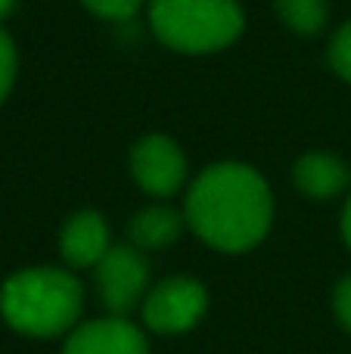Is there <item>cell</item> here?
Segmentation results:
<instances>
[{
	"mask_svg": "<svg viewBox=\"0 0 351 354\" xmlns=\"http://www.w3.org/2000/svg\"><path fill=\"white\" fill-rule=\"evenodd\" d=\"M187 227L218 252H246L265 239L274 199L265 177L240 162L205 168L184 205Z\"/></svg>",
	"mask_w": 351,
	"mask_h": 354,
	"instance_id": "cell-1",
	"label": "cell"
},
{
	"mask_svg": "<svg viewBox=\"0 0 351 354\" xmlns=\"http://www.w3.org/2000/svg\"><path fill=\"white\" fill-rule=\"evenodd\" d=\"M84 289L62 268H25L0 286V314L16 333L53 339L78 326Z\"/></svg>",
	"mask_w": 351,
	"mask_h": 354,
	"instance_id": "cell-2",
	"label": "cell"
},
{
	"mask_svg": "<svg viewBox=\"0 0 351 354\" xmlns=\"http://www.w3.org/2000/svg\"><path fill=\"white\" fill-rule=\"evenodd\" d=\"M149 25L178 53H215L243 35L236 0H149Z\"/></svg>",
	"mask_w": 351,
	"mask_h": 354,
	"instance_id": "cell-3",
	"label": "cell"
},
{
	"mask_svg": "<svg viewBox=\"0 0 351 354\" xmlns=\"http://www.w3.org/2000/svg\"><path fill=\"white\" fill-rule=\"evenodd\" d=\"M205 308H209V292L202 283H196L193 277H168V280L155 283L146 292L140 305L143 324L149 333L159 336H178L187 333L202 320Z\"/></svg>",
	"mask_w": 351,
	"mask_h": 354,
	"instance_id": "cell-4",
	"label": "cell"
},
{
	"mask_svg": "<svg viewBox=\"0 0 351 354\" xmlns=\"http://www.w3.org/2000/svg\"><path fill=\"white\" fill-rule=\"evenodd\" d=\"M93 270H97V289L112 317H124L131 308L143 305L149 268L137 245H112Z\"/></svg>",
	"mask_w": 351,
	"mask_h": 354,
	"instance_id": "cell-5",
	"label": "cell"
},
{
	"mask_svg": "<svg viewBox=\"0 0 351 354\" xmlns=\"http://www.w3.org/2000/svg\"><path fill=\"white\" fill-rule=\"evenodd\" d=\"M131 174L149 196H174L187 180V159L171 137L149 134L131 149Z\"/></svg>",
	"mask_w": 351,
	"mask_h": 354,
	"instance_id": "cell-6",
	"label": "cell"
},
{
	"mask_svg": "<svg viewBox=\"0 0 351 354\" xmlns=\"http://www.w3.org/2000/svg\"><path fill=\"white\" fill-rule=\"evenodd\" d=\"M62 354H149L140 326L124 317L81 324L68 333Z\"/></svg>",
	"mask_w": 351,
	"mask_h": 354,
	"instance_id": "cell-7",
	"label": "cell"
},
{
	"mask_svg": "<svg viewBox=\"0 0 351 354\" xmlns=\"http://www.w3.org/2000/svg\"><path fill=\"white\" fill-rule=\"evenodd\" d=\"M109 249V224L99 212L72 214L59 233V252L68 268H97Z\"/></svg>",
	"mask_w": 351,
	"mask_h": 354,
	"instance_id": "cell-8",
	"label": "cell"
},
{
	"mask_svg": "<svg viewBox=\"0 0 351 354\" xmlns=\"http://www.w3.org/2000/svg\"><path fill=\"white\" fill-rule=\"evenodd\" d=\"M292 180L311 199H333L348 187L351 171L333 153H305L292 168Z\"/></svg>",
	"mask_w": 351,
	"mask_h": 354,
	"instance_id": "cell-9",
	"label": "cell"
},
{
	"mask_svg": "<svg viewBox=\"0 0 351 354\" xmlns=\"http://www.w3.org/2000/svg\"><path fill=\"white\" fill-rule=\"evenodd\" d=\"M184 224H187V218L184 214H178L174 208L146 205L143 212L134 214L128 233H131V243H134L137 249L149 252V249H165V245H171L174 239L180 236Z\"/></svg>",
	"mask_w": 351,
	"mask_h": 354,
	"instance_id": "cell-10",
	"label": "cell"
},
{
	"mask_svg": "<svg viewBox=\"0 0 351 354\" xmlns=\"http://www.w3.org/2000/svg\"><path fill=\"white\" fill-rule=\"evenodd\" d=\"M274 6L296 35H317L327 25V0H274Z\"/></svg>",
	"mask_w": 351,
	"mask_h": 354,
	"instance_id": "cell-11",
	"label": "cell"
},
{
	"mask_svg": "<svg viewBox=\"0 0 351 354\" xmlns=\"http://www.w3.org/2000/svg\"><path fill=\"white\" fill-rule=\"evenodd\" d=\"M91 12H97L99 19H112V22H124L140 10L146 0H81Z\"/></svg>",
	"mask_w": 351,
	"mask_h": 354,
	"instance_id": "cell-12",
	"label": "cell"
},
{
	"mask_svg": "<svg viewBox=\"0 0 351 354\" xmlns=\"http://www.w3.org/2000/svg\"><path fill=\"white\" fill-rule=\"evenodd\" d=\"M330 62L339 72V78H345L351 84V22H345L336 37L330 41Z\"/></svg>",
	"mask_w": 351,
	"mask_h": 354,
	"instance_id": "cell-13",
	"label": "cell"
},
{
	"mask_svg": "<svg viewBox=\"0 0 351 354\" xmlns=\"http://www.w3.org/2000/svg\"><path fill=\"white\" fill-rule=\"evenodd\" d=\"M16 44H12V37L6 35L3 28H0V103H3L6 97H10L12 91V81H16Z\"/></svg>",
	"mask_w": 351,
	"mask_h": 354,
	"instance_id": "cell-14",
	"label": "cell"
},
{
	"mask_svg": "<svg viewBox=\"0 0 351 354\" xmlns=\"http://www.w3.org/2000/svg\"><path fill=\"white\" fill-rule=\"evenodd\" d=\"M333 311H336V317H339L342 330L351 333V274L342 277L339 286H336V292H333Z\"/></svg>",
	"mask_w": 351,
	"mask_h": 354,
	"instance_id": "cell-15",
	"label": "cell"
},
{
	"mask_svg": "<svg viewBox=\"0 0 351 354\" xmlns=\"http://www.w3.org/2000/svg\"><path fill=\"white\" fill-rule=\"evenodd\" d=\"M342 239H345L351 249V199L345 202V208H342Z\"/></svg>",
	"mask_w": 351,
	"mask_h": 354,
	"instance_id": "cell-16",
	"label": "cell"
},
{
	"mask_svg": "<svg viewBox=\"0 0 351 354\" xmlns=\"http://www.w3.org/2000/svg\"><path fill=\"white\" fill-rule=\"evenodd\" d=\"M12 10H16V0H0V22H3Z\"/></svg>",
	"mask_w": 351,
	"mask_h": 354,
	"instance_id": "cell-17",
	"label": "cell"
}]
</instances>
